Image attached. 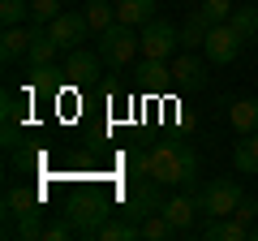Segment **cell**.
<instances>
[{
  "mask_svg": "<svg viewBox=\"0 0 258 241\" xmlns=\"http://www.w3.org/2000/svg\"><path fill=\"white\" fill-rule=\"evenodd\" d=\"M198 176V151L189 142H155L151 147V181L159 186H189Z\"/></svg>",
  "mask_w": 258,
  "mask_h": 241,
  "instance_id": "6da1fadb",
  "label": "cell"
},
{
  "mask_svg": "<svg viewBox=\"0 0 258 241\" xmlns=\"http://www.w3.org/2000/svg\"><path fill=\"white\" fill-rule=\"evenodd\" d=\"M95 47H99L103 65L125 69V65H134V56L142 52V30L138 26H125V22H112L103 35H95Z\"/></svg>",
  "mask_w": 258,
  "mask_h": 241,
  "instance_id": "7a4b0ae2",
  "label": "cell"
},
{
  "mask_svg": "<svg viewBox=\"0 0 258 241\" xmlns=\"http://www.w3.org/2000/svg\"><path fill=\"white\" fill-rule=\"evenodd\" d=\"M241 203H245V190H241L237 181H228V176H215V181H207V186L198 190V207H203V215H211V220L237 215Z\"/></svg>",
  "mask_w": 258,
  "mask_h": 241,
  "instance_id": "3957f363",
  "label": "cell"
},
{
  "mask_svg": "<svg viewBox=\"0 0 258 241\" xmlns=\"http://www.w3.org/2000/svg\"><path fill=\"white\" fill-rule=\"evenodd\" d=\"M241 47H245V39L237 35V26H232V22H220V26H211L203 52H207L211 65H232V61L241 56Z\"/></svg>",
  "mask_w": 258,
  "mask_h": 241,
  "instance_id": "277c9868",
  "label": "cell"
},
{
  "mask_svg": "<svg viewBox=\"0 0 258 241\" xmlns=\"http://www.w3.org/2000/svg\"><path fill=\"white\" fill-rule=\"evenodd\" d=\"M181 47V30L168 18H155L142 26V56H155V61H168V56Z\"/></svg>",
  "mask_w": 258,
  "mask_h": 241,
  "instance_id": "5b68a950",
  "label": "cell"
},
{
  "mask_svg": "<svg viewBox=\"0 0 258 241\" xmlns=\"http://www.w3.org/2000/svg\"><path fill=\"white\" fill-rule=\"evenodd\" d=\"M47 30H52V39L64 47V52H74V47H82V39H91V22H86V13H60V18L47 22Z\"/></svg>",
  "mask_w": 258,
  "mask_h": 241,
  "instance_id": "8992f818",
  "label": "cell"
},
{
  "mask_svg": "<svg viewBox=\"0 0 258 241\" xmlns=\"http://www.w3.org/2000/svg\"><path fill=\"white\" fill-rule=\"evenodd\" d=\"M108 215H112V207L95 198V203H86V207H78V211H69V224H74L78 237H95V232L108 224Z\"/></svg>",
  "mask_w": 258,
  "mask_h": 241,
  "instance_id": "52a82bcc",
  "label": "cell"
},
{
  "mask_svg": "<svg viewBox=\"0 0 258 241\" xmlns=\"http://www.w3.org/2000/svg\"><path fill=\"white\" fill-rule=\"evenodd\" d=\"M99 65H103V56H99V52L74 47V52H69V61H64V82H74V86L91 82V78L99 74Z\"/></svg>",
  "mask_w": 258,
  "mask_h": 241,
  "instance_id": "ba28073f",
  "label": "cell"
},
{
  "mask_svg": "<svg viewBox=\"0 0 258 241\" xmlns=\"http://www.w3.org/2000/svg\"><path fill=\"white\" fill-rule=\"evenodd\" d=\"M159 211L172 220V228H176V232H185V228L194 224V215L203 211V207H198V194H172L164 207H159Z\"/></svg>",
  "mask_w": 258,
  "mask_h": 241,
  "instance_id": "9c48e42d",
  "label": "cell"
},
{
  "mask_svg": "<svg viewBox=\"0 0 258 241\" xmlns=\"http://www.w3.org/2000/svg\"><path fill=\"white\" fill-rule=\"evenodd\" d=\"M168 74H172V82L181 86V91H198V86L207 82V69L198 65V56H189V52L176 56L172 65H168Z\"/></svg>",
  "mask_w": 258,
  "mask_h": 241,
  "instance_id": "30bf717a",
  "label": "cell"
},
{
  "mask_svg": "<svg viewBox=\"0 0 258 241\" xmlns=\"http://www.w3.org/2000/svg\"><path fill=\"white\" fill-rule=\"evenodd\" d=\"M203 237L207 241H249V224L241 215H220L203 228Z\"/></svg>",
  "mask_w": 258,
  "mask_h": 241,
  "instance_id": "8fae6325",
  "label": "cell"
},
{
  "mask_svg": "<svg viewBox=\"0 0 258 241\" xmlns=\"http://www.w3.org/2000/svg\"><path fill=\"white\" fill-rule=\"evenodd\" d=\"M56 52H60V43L52 39V30L39 26V22H30V52H26V61L30 65H47V61H56Z\"/></svg>",
  "mask_w": 258,
  "mask_h": 241,
  "instance_id": "7c38bea8",
  "label": "cell"
},
{
  "mask_svg": "<svg viewBox=\"0 0 258 241\" xmlns=\"http://www.w3.org/2000/svg\"><path fill=\"white\" fill-rule=\"evenodd\" d=\"M26 52H30V22L26 26H5V35H0V56H5V65L22 61Z\"/></svg>",
  "mask_w": 258,
  "mask_h": 241,
  "instance_id": "4fadbf2b",
  "label": "cell"
},
{
  "mask_svg": "<svg viewBox=\"0 0 258 241\" xmlns=\"http://www.w3.org/2000/svg\"><path fill=\"white\" fill-rule=\"evenodd\" d=\"M116 22L142 30L147 22H155V0H116Z\"/></svg>",
  "mask_w": 258,
  "mask_h": 241,
  "instance_id": "5bb4252c",
  "label": "cell"
},
{
  "mask_svg": "<svg viewBox=\"0 0 258 241\" xmlns=\"http://www.w3.org/2000/svg\"><path fill=\"white\" fill-rule=\"evenodd\" d=\"M211 26H215V22L207 18L203 9H194V13H189V22L181 26V47H185V52L203 47V43H207V35H211Z\"/></svg>",
  "mask_w": 258,
  "mask_h": 241,
  "instance_id": "9a60e30c",
  "label": "cell"
},
{
  "mask_svg": "<svg viewBox=\"0 0 258 241\" xmlns=\"http://www.w3.org/2000/svg\"><path fill=\"white\" fill-rule=\"evenodd\" d=\"M228 125L237 134H254L258 130V99H232L228 103Z\"/></svg>",
  "mask_w": 258,
  "mask_h": 241,
  "instance_id": "2e32d148",
  "label": "cell"
},
{
  "mask_svg": "<svg viewBox=\"0 0 258 241\" xmlns=\"http://www.w3.org/2000/svg\"><path fill=\"white\" fill-rule=\"evenodd\" d=\"M232 168L245 176H258V130L254 134H241L237 151H232Z\"/></svg>",
  "mask_w": 258,
  "mask_h": 241,
  "instance_id": "e0dca14e",
  "label": "cell"
},
{
  "mask_svg": "<svg viewBox=\"0 0 258 241\" xmlns=\"http://www.w3.org/2000/svg\"><path fill=\"white\" fill-rule=\"evenodd\" d=\"M134 237H142V224L138 220H108L99 232H95V241H134Z\"/></svg>",
  "mask_w": 258,
  "mask_h": 241,
  "instance_id": "ac0fdd59",
  "label": "cell"
},
{
  "mask_svg": "<svg viewBox=\"0 0 258 241\" xmlns=\"http://www.w3.org/2000/svg\"><path fill=\"white\" fill-rule=\"evenodd\" d=\"M5 207H9V215H13V220H22V215L39 211V194H35V190H22V186H13L9 194H5Z\"/></svg>",
  "mask_w": 258,
  "mask_h": 241,
  "instance_id": "d6986e66",
  "label": "cell"
},
{
  "mask_svg": "<svg viewBox=\"0 0 258 241\" xmlns=\"http://www.w3.org/2000/svg\"><path fill=\"white\" fill-rule=\"evenodd\" d=\"M86 22H91L95 35H103V30L116 22V0H91V5H86Z\"/></svg>",
  "mask_w": 258,
  "mask_h": 241,
  "instance_id": "ffe728a7",
  "label": "cell"
},
{
  "mask_svg": "<svg viewBox=\"0 0 258 241\" xmlns=\"http://www.w3.org/2000/svg\"><path fill=\"white\" fill-rule=\"evenodd\" d=\"M228 22L237 26V35L245 39V43H254V39H258V9H254V5H241V9H232Z\"/></svg>",
  "mask_w": 258,
  "mask_h": 241,
  "instance_id": "44dd1931",
  "label": "cell"
},
{
  "mask_svg": "<svg viewBox=\"0 0 258 241\" xmlns=\"http://www.w3.org/2000/svg\"><path fill=\"white\" fill-rule=\"evenodd\" d=\"M142 237L147 241H168V237H176V228H172V220H168L164 211H155V215L142 220Z\"/></svg>",
  "mask_w": 258,
  "mask_h": 241,
  "instance_id": "7402d4cb",
  "label": "cell"
},
{
  "mask_svg": "<svg viewBox=\"0 0 258 241\" xmlns=\"http://www.w3.org/2000/svg\"><path fill=\"white\" fill-rule=\"evenodd\" d=\"M0 22L5 26H26L30 22V0H0Z\"/></svg>",
  "mask_w": 258,
  "mask_h": 241,
  "instance_id": "603a6c76",
  "label": "cell"
},
{
  "mask_svg": "<svg viewBox=\"0 0 258 241\" xmlns=\"http://www.w3.org/2000/svg\"><path fill=\"white\" fill-rule=\"evenodd\" d=\"M60 0H30V22H39V26H47L52 18H60Z\"/></svg>",
  "mask_w": 258,
  "mask_h": 241,
  "instance_id": "cb8c5ba5",
  "label": "cell"
},
{
  "mask_svg": "<svg viewBox=\"0 0 258 241\" xmlns=\"http://www.w3.org/2000/svg\"><path fill=\"white\" fill-rule=\"evenodd\" d=\"M198 9H203L207 18H211L215 26H220V22H228V18H232V0H203Z\"/></svg>",
  "mask_w": 258,
  "mask_h": 241,
  "instance_id": "d4e9b609",
  "label": "cell"
},
{
  "mask_svg": "<svg viewBox=\"0 0 258 241\" xmlns=\"http://www.w3.org/2000/svg\"><path fill=\"white\" fill-rule=\"evenodd\" d=\"M9 232H18V237H43V224H39V211H30V215H22L18 220V228H9Z\"/></svg>",
  "mask_w": 258,
  "mask_h": 241,
  "instance_id": "484cf974",
  "label": "cell"
},
{
  "mask_svg": "<svg viewBox=\"0 0 258 241\" xmlns=\"http://www.w3.org/2000/svg\"><path fill=\"white\" fill-rule=\"evenodd\" d=\"M64 237H74V224H47L43 228V241H64Z\"/></svg>",
  "mask_w": 258,
  "mask_h": 241,
  "instance_id": "4316f807",
  "label": "cell"
},
{
  "mask_svg": "<svg viewBox=\"0 0 258 241\" xmlns=\"http://www.w3.org/2000/svg\"><path fill=\"white\" fill-rule=\"evenodd\" d=\"M237 215H241V220L249 224V220H254V215H258V198H249V194H245V203L237 207Z\"/></svg>",
  "mask_w": 258,
  "mask_h": 241,
  "instance_id": "83f0119b",
  "label": "cell"
},
{
  "mask_svg": "<svg viewBox=\"0 0 258 241\" xmlns=\"http://www.w3.org/2000/svg\"><path fill=\"white\" fill-rule=\"evenodd\" d=\"M5 120H9V125H13V120H22V103L18 99H5Z\"/></svg>",
  "mask_w": 258,
  "mask_h": 241,
  "instance_id": "f1b7e54d",
  "label": "cell"
},
{
  "mask_svg": "<svg viewBox=\"0 0 258 241\" xmlns=\"http://www.w3.org/2000/svg\"><path fill=\"white\" fill-rule=\"evenodd\" d=\"M249 241H258V228H249Z\"/></svg>",
  "mask_w": 258,
  "mask_h": 241,
  "instance_id": "f546056e",
  "label": "cell"
},
{
  "mask_svg": "<svg viewBox=\"0 0 258 241\" xmlns=\"http://www.w3.org/2000/svg\"><path fill=\"white\" fill-rule=\"evenodd\" d=\"M69 5H91V0H69Z\"/></svg>",
  "mask_w": 258,
  "mask_h": 241,
  "instance_id": "4dcf8cb0",
  "label": "cell"
}]
</instances>
